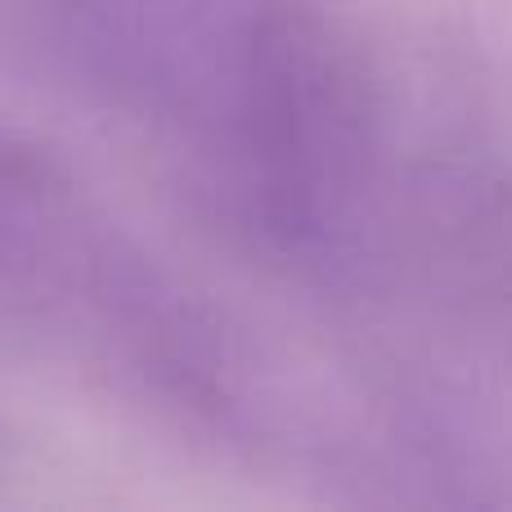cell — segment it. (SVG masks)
Listing matches in <instances>:
<instances>
[{
  "label": "cell",
  "mask_w": 512,
  "mask_h": 512,
  "mask_svg": "<svg viewBox=\"0 0 512 512\" xmlns=\"http://www.w3.org/2000/svg\"><path fill=\"white\" fill-rule=\"evenodd\" d=\"M77 90L153 126L207 203L274 252L319 256L364 194L369 104L306 0H5Z\"/></svg>",
  "instance_id": "cell-1"
}]
</instances>
